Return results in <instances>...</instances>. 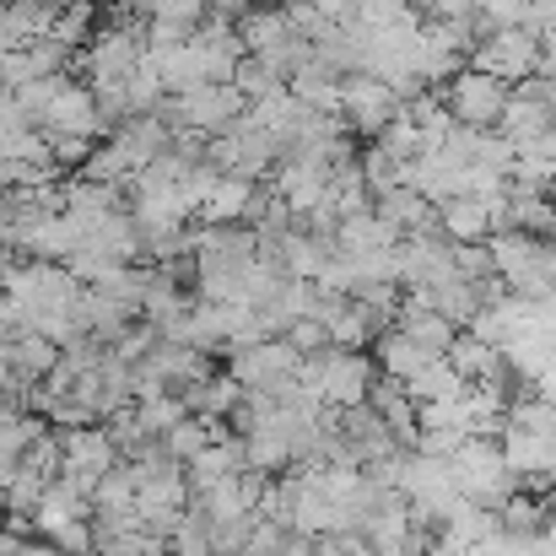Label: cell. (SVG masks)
Returning <instances> with one entry per match:
<instances>
[{
  "instance_id": "6da1fadb",
  "label": "cell",
  "mask_w": 556,
  "mask_h": 556,
  "mask_svg": "<svg viewBox=\"0 0 556 556\" xmlns=\"http://www.w3.org/2000/svg\"><path fill=\"white\" fill-rule=\"evenodd\" d=\"M303 389L319 400V405H330V410H357V405H368L372 383H378V363L363 357V352H319V357H303Z\"/></svg>"
},
{
  "instance_id": "7a4b0ae2",
  "label": "cell",
  "mask_w": 556,
  "mask_h": 556,
  "mask_svg": "<svg viewBox=\"0 0 556 556\" xmlns=\"http://www.w3.org/2000/svg\"><path fill=\"white\" fill-rule=\"evenodd\" d=\"M448 470H454L459 497H465V503H476V508H492V514L519 492V476L508 470L503 443H492V438H470V443L448 459Z\"/></svg>"
},
{
  "instance_id": "3957f363",
  "label": "cell",
  "mask_w": 556,
  "mask_h": 556,
  "mask_svg": "<svg viewBox=\"0 0 556 556\" xmlns=\"http://www.w3.org/2000/svg\"><path fill=\"white\" fill-rule=\"evenodd\" d=\"M541 54H546V43H541L535 33H525V27H503V33H486V38L476 43L470 71L497 76L503 87H519V81L541 76Z\"/></svg>"
},
{
  "instance_id": "277c9868",
  "label": "cell",
  "mask_w": 556,
  "mask_h": 556,
  "mask_svg": "<svg viewBox=\"0 0 556 556\" xmlns=\"http://www.w3.org/2000/svg\"><path fill=\"white\" fill-rule=\"evenodd\" d=\"M60 432V427H54ZM60 443H65V470H60V481H71L76 492H98V481L109 476V470H119L125 459H119V443L109 438V427H71V432H60Z\"/></svg>"
},
{
  "instance_id": "5b68a950",
  "label": "cell",
  "mask_w": 556,
  "mask_h": 556,
  "mask_svg": "<svg viewBox=\"0 0 556 556\" xmlns=\"http://www.w3.org/2000/svg\"><path fill=\"white\" fill-rule=\"evenodd\" d=\"M508 98H514V87H503L497 76H481V71H459V76L443 87V103H448V114H454L465 130H497Z\"/></svg>"
},
{
  "instance_id": "8992f818",
  "label": "cell",
  "mask_w": 556,
  "mask_h": 556,
  "mask_svg": "<svg viewBox=\"0 0 556 556\" xmlns=\"http://www.w3.org/2000/svg\"><path fill=\"white\" fill-rule=\"evenodd\" d=\"M341 98H346V109H341L346 125H352L357 136H372V141H378V136L400 119V109H405V103H400L383 81H372V76H346V81H341Z\"/></svg>"
},
{
  "instance_id": "52a82bcc",
  "label": "cell",
  "mask_w": 556,
  "mask_h": 556,
  "mask_svg": "<svg viewBox=\"0 0 556 556\" xmlns=\"http://www.w3.org/2000/svg\"><path fill=\"white\" fill-rule=\"evenodd\" d=\"M330 163L319 157H287L276 174H270V194H281L292 205V216H314L319 205H330Z\"/></svg>"
},
{
  "instance_id": "ba28073f",
  "label": "cell",
  "mask_w": 556,
  "mask_h": 556,
  "mask_svg": "<svg viewBox=\"0 0 556 556\" xmlns=\"http://www.w3.org/2000/svg\"><path fill=\"white\" fill-rule=\"evenodd\" d=\"M232 363L227 372L243 383V389H276L281 378H298L303 357L292 352V341H260V346H243V352H227Z\"/></svg>"
},
{
  "instance_id": "9c48e42d",
  "label": "cell",
  "mask_w": 556,
  "mask_h": 556,
  "mask_svg": "<svg viewBox=\"0 0 556 556\" xmlns=\"http://www.w3.org/2000/svg\"><path fill=\"white\" fill-rule=\"evenodd\" d=\"M141 368L152 372V378H163L174 394H185V389L211 378V357H205L200 346H189V341H163V336H157V346L147 352Z\"/></svg>"
},
{
  "instance_id": "30bf717a",
  "label": "cell",
  "mask_w": 556,
  "mask_h": 556,
  "mask_svg": "<svg viewBox=\"0 0 556 556\" xmlns=\"http://www.w3.org/2000/svg\"><path fill=\"white\" fill-rule=\"evenodd\" d=\"M438 232H443L448 243H492L497 211H492L486 200H476V194H459V200L438 205Z\"/></svg>"
},
{
  "instance_id": "8fae6325",
  "label": "cell",
  "mask_w": 556,
  "mask_h": 556,
  "mask_svg": "<svg viewBox=\"0 0 556 556\" xmlns=\"http://www.w3.org/2000/svg\"><path fill=\"white\" fill-rule=\"evenodd\" d=\"M98 508H92V497L87 492H76L71 481H49V492H43V503H38V514H33V530L49 541V535H60L65 525H81V519H92Z\"/></svg>"
},
{
  "instance_id": "7c38bea8",
  "label": "cell",
  "mask_w": 556,
  "mask_h": 556,
  "mask_svg": "<svg viewBox=\"0 0 556 556\" xmlns=\"http://www.w3.org/2000/svg\"><path fill=\"white\" fill-rule=\"evenodd\" d=\"M448 363H454V372H459L470 389H481V383H508L503 346H486V341H476L470 330H459V341L448 346Z\"/></svg>"
},
{
  "instance_id": "4fadbf2b",
  "label": "cell",
  "mask_w": 556,
  "mask_h": 556,
  "mask_svg": "<svg viewBox=\"0 0 556 556\" xmlns=\"http://www.w3.org/2000/svg\"><path fill=\"white\" fill-rule=\"evenodd\" d=\"M254 194H260V189L249 185V179L222 174V179L211 185V194H205V205H200V216H194V222H205V227H232V222H249Z\"/></svg>"
},
{
  "instance_id": "5bb4252c",
  "label": "cell",
  "mask_w": 556,
  "mask_h": 556,
  "mask_svg": "<svg viewBox=\"0 0 556 556\" xmlns=\"http://www.w3.org/2000/svg\"><path fill=\"white\" fill-rule=\"evenodd\" d=\"M5 363L16 372V389H38L49 372L65 363V352L54 341H43V336H16V341H5Z\"/></svg>"
},
{
  "instance_id": "9a60e30c",
  "label": "cell",
  "mask_w": 556,
  "mask_h": 556,
  "mask_svg": "<svg viewBox=\"0 0 556 556\" xmlns=\"http://www.w3.org/2000/svg\"><path fill=\"white\" fill-rule=\"evenodd\" d=\"M394 330L400 336H410L427 357H448V346L459 341V325H448L443 314H432V308H416V303H400V314H394Z\"/></svg>"
},
{
  "instance_id": "2e32d148",
  "label": "cell",
  "mask_w": 556,
  "mask_h": 556,
  "mask_svg": "<svg viewBox=\"0 0 556 556\" xmlns=\"http://www.w3.org/2000/svg\"><path fill=\"white\" fill-rule=\"evenodd\" d=\"M243 383L232 378V372H211L205 383H194V389H185V405L189 416H205V421H222V416H232L238 405H243Z\"/></svg>"
},
{
  "instance_id": "e0dca14e",
  "label": "cell",
  "mask_w": 556,
  "mask_h": 556,
  "mask_svg": "<svg viewBox=\"0 0 556 556\" xmlns=\"http://www.w3.org/2000/svg\"><path fill=\"white\" fill-rule=\"evenodd\" d=\"M336 249L352 254V260H363V254H389V249H400V232L383 227L372 211H363V216H346V222L336 227Z\"/></svg>"
},
{
  "instance_id": "ac0fdd59",
  "label": "cell",
  "mask_w": 556,
  "mask_h": 556,
  "mask_svg": "<svg viewBox=\"0 0 556 556\" xmlns=\"http://www.w3.org/2000/svg\"><path fill=\"white\" fill-rule=\"evenodd\" d=\"M238 38H243L249 54H270V49H281V43L292 38V22H287V11H276V5H254V11L238 16Z\"/></svg>"
},
{
  "instance_id": "d6986e66",
  "label": "cell",
  "mask_w": 556,
  "mask_h": 556,
  "mask_svg": "<svg viewBox=\"0 0 556 556\" xmlns=\"http://www.w3.org/2000/svg\"><path fill=\"white\" fill-rule=\"evenodd\" d=\"M405 394H410V400H416V410H421V405H438V400H465V394H470V383L454 372L448 357H432L427 368L405 383Z\"/></svg>"
},
{
  "instance_id": "ffe728a7",
  "label": "cell",
  "mask_w": 556,
  "mask_h": 556,
  "mask_svg": "<svg viewBox=\"0 0 556 556\" xmlns=\"http://www.w3.org/2000/svg\"><path fill=\"white\" fill-rule=\"evenodd\" d=\"M519 152H530L546 130H556V114L552 109H541V103H530V98H508V109H503V125H497Z\"/></svg>"
},
{
  "instance_id": "44dd1931",
  "label": "cell",
  "mask_w": 556,
  "mask_h": 556,
  "mask_svg": "<svg viewBox=\"0 0 556 556\" xmlns=\"http://www.w3.org/2000/svg\"><path fill=\"white\" fill-rule=\"evenodd\" d=\"M372 352H378V357H372V363H378V372H383V378H394V383H410L416 372L432 363V357H427L410 336H400V330L378 336V346H372Z\"/></svg>"
},
{
  "instance_id": "7402d4cb",
  "label": "cell",
  "mask_w": 556,
  "mask_h": 556,
  "mask_svg": "<svg viewBox=\"0 0 556 556\" xmlns=\"http://www.w3.org/2000/svg\"><path fill=\"white\" fill-rule=\"evenodd\" d=\"M98 33H103V27H98V5H92V0H65V5H60V16H54V43H65L71 54H81Z\"/></svg>"
},
{
  "instance_id": "603a6c76",
  "label": "cell",
  "mask_w": 556,
  "mask_h": 556,
  "mask_svg": "<svg viewBox=\"0 0 556 556\" xmlns=\"http://www.w3.org/2000/svg\"><path fill=\"white\" fill-rule=\"evenodd\" d=\"M152 60H157V71H163V87H168V98L205 87V71H200V54H194V43H185V49H168V54H152Z\"/></svg>"
},
{
  "instance_id": "cb8c5ba5",
  "label": "cell",
  "mask_w": 556,
  "mask_h": 556,
  "mask_svg": "<svg viewBox=\"0 0 556 556\" xmlns=\"http://www.w3.org/2000/svg\"><path fill=\"white\" fill-rule=\"evenodd\" d=\"M136 421H141V432H147L152 443H163L174 427H185L189 421L185 394H168V400H147V405H136Z\"/></svg>"
},
{
  "instance_id": "d4e9b609",
  "label": "cell",
  "mask_w": 556,
  "mask_h": 556,
  "mask_svg": "<svg viewBox=\"0 0 556 556\" xmlns=\"http://www.w3.org/2000/svg\"><path fill=\"white\" fill-rule=\"evenodd\" d=\"M211 443H216V421L189 416L185 427H174V432L163 438V454H168V459H179V465H189V459H200Z\"/></svg>"
},
{
  "instance_id": "484cf974",
  "label": "cell",
  "mask_w": 556,
  "mask_h": 556,
  "mask_svg": "<svg viewBox=\"0 0 556 556\" xmlns=\"http://www.w3.org/2000/svg\"><path fill=\"white\" fill-rule=\"evenodd\" d=\"M168 556H216V546H211V519H205L200 508H189L185 519L174 525Z\"/></svg>"
},
{
  "instance_id": "4316f807",
  "label": "cell",
  "mask_w": 556,
  "mask_h": 556,
  "mask_svg": "<svg viewBox=\"0 0 556 556\" xmlns=\"http://www.w3.org/2000/svg\"><path fill=\"white\" fill-rule=\"evenodd\" d=\"M372 147H378L383 157H394L400 168H405V163H416V157L427 152V141H421V130H416V125L405 119V109H400V119H394V125H389V130H383V136L372 141Z\"/></svg>"
},
{
  "instance_id": "83f0119b",
  "label": "cell",
  "mask_w": 556,
  "mask_h": 556,
  "mask_svg": "<svg viewBox=\"0 0 556 556\" xmlns=\"http://www.w3.org/2000/svg\"><path fill=\"white\" fill-rule=\"evenodd\" d=\"M232 87H238V92H243L249 103H260V98H270V92H281L287 81H281V76H276V71H270V65H265L260 54H249V60L238 65V76H232Z\"/></svg>"
},
{
  "instance_id": "f1b7e54d",
  "label": "cell",
  "mask_w": 556,
  "mask_h": 556,
  "mask_svg": "<svg viewBox=\"0 0 556 556\" xmlns=\"http://www.w3.org/2000/svg\"><path fill=\"white\" fill-rule=\"evenodd\" d=\"M287 22H292V33H298V38H308V43H319V38L336 27L314 0H292V5H287Z\"/></svg>"
},
{
  "instance_id": "f546056e",
  "label": "cell",
  "mask_w": 556,
  "mask_h": 556,
  "mask_svg": "<svg viewBox=\"0 0 556 556\" xmlns=\"http://www.w3.org/2000/svg\"><path fill=\"white\" fill-rule=\"evenodd\" d=\"M405 16H416V0H357V22L363 27H394Z\"/></svg>"
},
{
  "instance_id": "4dcf8cb0",
  "label": "cell",
  "mask_w": 556,
  "mask_h": 556,
  "mask_svg": "<svg viewBox=\"0 0 556 556\" xmlns=\"http://www.w3.org/2000/svg\"><path fill=\"white\" fill-rule=\"evenodd\" d=\"M189 38H194V27H185V22H163V16H152V22H147V49H152V54L185 49Z\"/></svg>"
},
{
  "instance_id": "1f68e13d",
  "label": "cell",
  "mask_w": 556,
  "mask_h": 556,
  "mask_svg": "<svg viewBox=\"0 0 556 556\" xmlns=\"http://www.w3.org/2000/svg\"><path fill=\"white\" fill-rule=\"evenodd\" d=\"M49 152H54V168H87L98 147L87 136H49Z\"/></svg>"
},
{
  "instance_id": "d6a6232c",
  "label": "cell",
  "mask_w": 556,
  "mask_h": 556,
  "mask_svg": "<svg viewBox=\"0 0 556 556\" xmlns=\"http://www.w3.org/2000/svg\"><path fill=\"white\" fill-rule=\"evenodd\" d=\"M152 16H163V22H185V27H200V22L211 16V5H205V0H152Z\"/></svg>"
},
{
  "instance_id": "836d02e7",
  "label": "cell",
  "mask_w": 556,
  "mask_h": 556,
  "mask_svg": "<svg viewBox=\"0 0 556 556\" xmlns=\"http://www.w3.org/2000/svg\"><path fill=\"white\" fill-rule=\"evenodd\" d=\"M427 16L421 22H459V16H476V0H416Z\"/></svg>"
},
{
  "instance_id": "e575fe53",
  "label": "cell",
  "mask_w": 556,
  "mask_h": 556,
  "mask_svg": "<svg viewBox=\"0 0 556 556\" xmlns=\"http://www.w3.org/2000/svg\"><path fill=\"white\" fill-rule=\"evenodd\" d=\"M281 556H319L314 552V541H303V535H292V541H287V552Z\"/></svg>"
},
{
  "instance_id": "d590c367",
  "label": "cell",
  "mask_w": 556,
  "mask_h": 556,
  "mask_svg": "<svg viewBox=\"0 0 556 556\" xmlns=\"http://www.w3.org/2000/svg\"><path fill=\"white\" fill-rule=\"evenodd\" d=\"M16 556H60V552H54L49 541H27V546H22V552H16Z\"/></svg>"
},
{
  "instance_id": "8d00e7d4",
  "label": "cell",
  "mask_w": 556,
  "mask_h": 556,
  "mask_svg": "<svg viewBox=\"0 0 556 556\" xmlns=\"http://www.w3.org/2000/svg\"><path fill=\"white\" fill-rule=\"evenodd\" d=\"M541 76H552V81H556V43L541 54Z\"/></svg>"
},
{
  "instance_id": "74e56055",
  "label": "cell",
  "mask_w": 556,
  "mask_h": 556,
  "mask_svg": "<svg viewBox=\"0 0 556 556\" xmlns=\"http://www.w3.org/2000/svg\"><path fill=\"white\" fill-rule=\"evenodd\" d=\"M11 5H33V11H60V0H11Z\"/></svg>"
},
{
  "instance_id": "f35d334b",
  "label": "cell",
  "mask_w": 556,
  "mask_h": 556,
  "mask_svg": "<svg viewBox=\"0 0 556 556\" xmlns=\"http://www.w3.org/2000/svg\"><path fill=\"white\" fill-rule=\"evenodd\" d=\"M0 303H5V260H0Z\"/></svg>"
},
{
  "instance_id": "ab89813d",
  "label": "cell",
  "mask_w": 556,
  "mask_h": 556,
  "mask_svg": "<svg viewBox=\"0 0 556 556\" xmlns=\"http://www.w3.org/2000/svg\"><path fill=\"white\" fill-rule=\"evenodd\" d=\"M0 530H5V508H0Z\"/></svg>"
},
{
  "instance_id": "60d3db41",
  "label": "cell",
  "mask_w": 556,
  "mask_h": 556,
  "mask_svg": "<svg viewBox=\"0 0 556 556\" xmlns=\"http://www.w3.org/2000/svg\"><path fill=\"white\" fill-rule=\"evenodd\" d=\"M92 5H98V0H92Z\"/></svg>"
}]
</instances>
